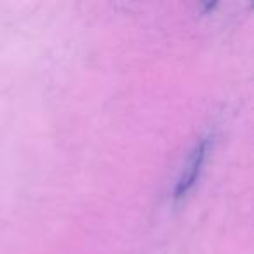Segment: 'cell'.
I'll list each match as a JSON object with an SVG mask.
<instances>
[{
    "label": "cell",
    "mask_w": 254,
    "mask_h": 254,
    "mask_svg": "<svg viewBox=\"0 0 254 254\" xmlns=\"http://www.w3.org/2000/svg\"><path fill=\"white\" fill-rule=\"evenodd\" d=\"M207 146H209V139L202 138L200 141L195 145V148L191 150L190 157H188V162L183 169V174H181L180 181H178V187L174 190V197L180 198L183 197L185 193H188V190L191 188V185L197 180V174L200 171L202 164H204L205 153H207Z\"/></svg>",
    "instance_id": "obj_1"
}]
</instances>
